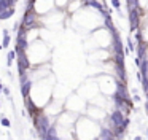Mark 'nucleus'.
<instances>
[{
    "instance_id": "1",
    "label": "nucleus",
    "mask_w": 148,
    "mask_h": 140,
    "mask_svg": "<svg viewBox=\"0 0 148 140\" xmlns=\"http://www.w3.org/2000/svg\"><path fill=\"white\" fill-rule=\"evenodd\" d=\"M22 27L26 30H30V29H37L40 26L37 24V13L34 10V2H29L27 3V11L24 13V18H22Z\"/></svg>"
},
{
    "instance_id": "2",
    "label": "nucleus",
    "mask_w": 148,
    "mask_h": 140,
    "mask_svg": "<svg viewBox=\"0 0 148 140\" xmlns=\"http://www.w3.org/2000/svg\"><path fill=\"white\" fill-rule=\"evenodd\" d=\"M34 126H35V129H37L38 135H40L41 139H45L48 129L51 127V123H49L48 116H46L45 113H40L37 118H34Z\"/></svg>"
},
{
    "instance_id": "3",
    "label": "nucleus",
    "mask_w": 148,
    "mask_h": 140,
    "mask_svg": "<svg viewBox=\"0 0 148 140\" xmlns=\"http://www.w3.org/2000/svg\"><path fill=\"white\" fill-rule=\"evenodd\" d=\"M18 67H19V75H24L26 70L30 67V64H29V59H27V56H26V53H21V54H18Z\"/></svg>"
},
{
    "instance_id": "4",
    "label": "nucleus",
    "mask_w": 148,
    "mask_h": 140,
    "mask_svg": "<svg viewBox=\"0 0 148 140\" xmlns=\"http://www.w3.org/2000/svg\"><path fill=\"white\" fill-rule=\"evenodd\" d=\"M26 107H27V112H29V115H30L32 118H37V116L40 115V113H43L40 108H37V107H35V103L32 102V100L29 99V97L26 99Z\"/></svg>"
},
{
    "instance_id": "5",
    "label": "nucleus",
    "mask_w": 148,
    "mask_h": 140,
    "mask_svg": "<svg viewBox=\"0 0 148 140\" xmlns=\"http://www.w3.org/2000/svg\"><path fill=\"white\" fill-rule=\"evenodd\" d=\"M29 43H27V38L24 40H16V54H21V53H26Z\"/></svg>"
},
{
    "instance_id": "6",
    "label": "nucleus",
    "mask_w": 148,
    "mask_h": 140,
    "mask_svg": "<svg viewBox=\"0 0 148 140\" xmlns=\"http://www.w3.org/2000/svg\"><path fill=\"white\" fill-rule=\"evenodd\" d=\"M14 7V0H0V13H3L5 10Z\"/></svg>"
},
{
    "instance_id": "7",
    "label": "nucleus",
    "mask_w": 148,
    "mask_h": 140,
    "mask_svg": "<svg viewBox=\"0 0 148 140\" xmlns=\"http://www.w3.org/2000/svg\"><path fill=\"white\" fill-rule=\"evenodd\" d=\"M30 88H32V81H27L26 85L21 86V94H22V97L24 99H27L29 97V92H30Z\"/></svg>"
},
{
    "instance_id": "8",
    "label": "nucleus",
    "mask_w": 148,
    "mask_h": 140,
    "mask_svg": "<svg viewBox=\"0 0 148 140\" xmlns=\"http://www.w3.org/2000/svg\"><path fill=\"white\" fill-rule=\"evenodd\" d=\"M14 14V8H8V10H5L3 13H0V21L3 19H10L11 16Z\"/></svg>"
},
{
    "instance_id": "9",
    "label": "nucleus",
    "mask_w": 148,
    "mask_h": 140,
    "mask_svg": "<svg viewBox=\"0 0 148 140\" xmlns=\"http://www.w3.org/2000/svg\"><path fill=\"white\" fill-rule=\"evenodd\" d=\"M26 35H27V30H26V29L21 26V27L18 29V38H16V40H24Z\"/></svg>"
},
{
    "instance_id": "10",
    "label": "nucleus",
    "mask_w": 148,
    "mask_h": 140,
    "mask_svg": "<svg viewBox=\"0 0 148 140\" xmlns=\"http://www.w3.org/2000/svg\"><path fill=\"white\" fill-rule=\"evenodd\" d=\"M14 57H18V54L14 51H8V56H7V65L10 67L11 64H13V59Z\"/></svg>"
},
{
    "instance_id": "11",
    "label": "nucleus",
    "mask_w": 148,
    "mask_h": 140,
    "mask_svg": "<svg viewBox=\"0 0 148 140\" xmlns=\"http://www.w3.org/2000/svg\"><path fill=\"white\" fill-rule=\"evenodd\" d=\"M112 7L116 8L118 11H121V2L120 0H112Z\"/></svg>"
},
{
    "instance_id": "12",
    "label": "nucleus",
    "mask_w": 148,
    "mask_h": 140,
    "mask_svg": "<svg viewBox=\"0 0 148 140\" xmlns=\"http://www.w3.org/2000/svg\"><path fill=\"white\" fill-rule=\"evenodd\" d=\"M10 41H11V38H10V35H8V37L3 38V43H2V46H3V48H7L8 45H10Z\"/></svg>"
},
{
    "instance_id": "13",
    "label": "nucleus",
    "mask_w": 148,
    "mask_h": 140,
    "mask_svg": "<svg viewBox=\"0 0 148 140\" xmlns=\"http://www.w3.org/2000/svg\"><path fill=\"white\" fill-rule=\"evenodd\" d=\"M2 126H5V127H8L10 126V121L7 120V118H2Z\"/></svg>"
},
{
    "instance_id": "14",
    "label": "nucleus",
    "mask_w": 148,
    "mask_h": 140,
    "mask_svg": "<svg viewBox=\"0 0 148 140\" xmlns=\"http://www.w3.org/2000/svg\"><path fill=\"white\" fill-rule=\"evenodd\" d=\"M3 94H5V96H10V89H8V88H3Z\"/></svg>"
},
{
    "instance_id": "15",
    "label": "nucleus",
    "mask_w": 148,
    "mask_h": 140,
    "mask_svg": "<svg viewBox=\"0 0 148 140\" xmlns=\"http://www.w3.org/2000/svg\"><path fill=\"white\" fill-rule=\"evenodd\" d=\"M134 100L135 102H140V96H139V94H134Z\"/></svg>"
},
{
    "instance_id": "16",
    "label": "nucleus",
    "mask_w": 148,
    "mask_h": 140,
    "mask_svg": "<svg viewBox=\"0 0 148 140\" xmlns=\"http://www.w3.org/2000/svg\"><path fill=\"white\" fill-rule=\"evenodd\" d=\"M134 140H142V137H140V135H135V137H134Z\"/></svg>"
},
{
    "instance_id": "17",
    "label": "nucleus",
    "mask_w": 148,
    "mask_h": 140,
    "mask_svg": "<svg viewBox=\"0 0 148 140\" xmlns=\"http://www.w3.org/2000/svg\"><path fill=\"white\" fill-rule=\"evenodd\" d=\"M0 92H3V85L0 83Z\"/></svg>"
},
{
    "instance_id": "18",
    "label": "nucleus",
    "mask_w": 148,
    "mask_h": 140,
    "mask_svg": "<svg viewBox=\"0 0 148 140\" xmlns=\"http://www.w3.org/2000/svg\"><path fill=\"white\" fill-rule=\"evenodd\" d=\"M145 135H147V137H148V129H147V131H145Z\"/></svg>"
},
{
    "instance_id": "19",
    "label": "nucleus",
    "mask_w": 148,
    "mask_h": 140,
    "mask_svg": "<svg viewBox=\"0 0 148 140\" xmlns=\"http://www.w3.org/2000/svg\"><path fill=\"white\" fill-rule=\"evenodd\" d=\"M2 48H3V46H2V45H0V49H2Z\"/></svg>"
}]
</instances>
